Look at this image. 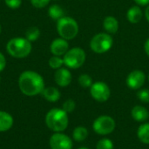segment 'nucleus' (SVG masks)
I'll return each mask as SVG.
<instances>
[{"instance_id":"16","label":"nucleus","mask_w":149,"mask_h":149,"mask_svg":"<svg viewBox=\"0 0 149 149\" xmlns=\"http://www.w3.org/2000/svg\"><path fill=\"white\" fill-rule=\"evenodd\" d=\"M42 95L49 102H57L60 99V92L58 88L54 86H49V87H45V89L42 92Z\"/></svg>"},{"instance_id":"6","label":"nucleus","mask_w":149,"mask_h":149,"mask_svg":"<svg viewBox=\"0 0 149 149\" xmlns=\"http://www.w3.org/2000/svg\"><path fill=\"white\" fill-rule=\"evenodd\" d=\"M86 59L85 51L80 47H73L69 49L63 56L64 65L70 69H78L81 67Z\"/></svg>"},{"instance_id":"9","label":"nucleus","mask_w":149,"mask_h":149,"mask_svg":"<svg viewBox=\"0 0 149 149\" xmlns=\"http://www.w3.org/2000/svg\"><path fill=\"white\" fill-rule=\"evenodd\" d=\"M49 144L51 149H72L73 147L72 139L63 133L53 134L50 138Z\"/></svg>"},{"instance_id":"27","label":"nucleus","mask_w":149,"mask_h":149,"mask_svg":"<svg viewBox=\"0 0 149 149\" xmlns=\"http://www.w3.org/2000/svg\"><path fill=\"white\" fill-rule=\"evenodd\" d=\"M51 0H31V3L32 6H34L37 9H42L46 7Z\"/></svg>"},{"instance_id":"20","label":"nucleus","mask_w":149,"mask_h":149,"mask_svg":"<svg viewBox=\"0 0 149 149\" xmlns=\"http://www.w3.org/2000/svg\"><path fill=\"white\" fill-rule=\"evenodd\" d=\"M48 15L53 20H58L64 17L65 11L58 4H53L48 9Z\"/></svg>"},{"instance_id":"10","label":"nucleus","mask_w":149,"mask_h":149,"mask_svg":"<svg viewBox=\"0 0 149 149\" xmlns=\"http://www.w3.org/2000/svg\"><path fill=\"white\" fill-rule=\"evenodd\" d=\"M146 81V75L141 70L132 71L127 77V86L132 90H140Z\"/></svg>"},{"instance_id":"32","label":"nucleus","mask_w":149,"mask_h":149,"mask_svg":"<svg viewBox=\"0 0 149 149\" xmlns=\"http://www.w3.org/2000/svg\"><path fill=\"white\" fill-rule=\"evenodd\" d=\"M145 17H146L147 20L148 21L149 23V4L147 6V8H146V10H145Z\"/></svg>"},{"instance_id":"15","label":"nucleus","mask_w":149,"mask_h":149,"mask_svg":"<svg viewBox=\"0 0 149 149\" xmlns=\"http://www.w3.org/2000/svg\"><path fill=\"white\" fill-rule=\"evenodd\" d=\"M103 28L109 34H114L119 30V21L113 16H107L103 21Z\"/></svg>"},{"instance_id":"21","label":"nucleus","mask_w":149,"mask_h":149,"mask_svg":"<svg viewBox=\"0 0 149 149\" xmlns=\"http://www.w3.org/2000/svg\"><path fill=\"white\" fill-rule=\"evenodd\" d=\"M40 36V30L36 26H31L27 29L25 31V38H27L30 42L36 41Z\"/></svg>"},{"instance_id":"8","label":"nucleus","mask_w":149,"mask_h":149,"mask_svg":"<svg viewBox=\"0 0 149 149\" xmlns=\"http://www.w3.org/2000/svg\"><path fill=\"white\" fill-rule=\"evenodd\" d=\"M90 94L97 102L104 103L109 100L111 90L107 83L103 81H97L94 82L90 87Z\"/></svg>"},{"instance_id":"26","label":"nucleus","mask_w":149,"mask_h":149,"mask_svg":"<svg viewBox=\"0 0 149 149\" xmlns=\"http://www.w3.org/2000/svg\"><path fill=\"white\" fill-rule=\"evenodd\" d=\"M137 97L139 100L141 101L142 103H149V89L141 88L137 93Z\"/></svg>"},{"instance_id":"31","label":"nucleus","mask_w":149,"mask_h":149,"mask_svg":"<svg viewBox=\"0 0 149 149\" xmlns=\"http://www.w3.org/2000/svg\"><path fill=\"white\" fill-rule=\"evenodd\" d=\"M144 50H145V52L146 54L149 57V38H148L145 42V45H144Z\"/></svg>"},{"instance_id":"13","label":"nucleus","mask_w":149,"mask_h":149,"mask_svg":"<svg viewBox=\"0 0 149 149\" xmlns=\"http://www.w3.org/2000/svg\"><path fill=\"white\" fill-rule=\"evenodd\" d=\"M131 115L137 122H146L149 119V111L143 106H135L131 111Z\"/></svg>"},{"instance_id":"14","label":"nucleus","mask_w":149,"mask_h":149,"mask_svg":"<svg viewBox=\"0 0 149 149\" xmlns=\"http://www.w3.org/2000/svg\"><path fill=\"white\" fill-rule=\"evenodd\" d=\"M143 17V12L139 5H134L127 12V19L131 24H138Z\"/></svg>"},{"instance_id":"35","label":"nucleus","mask_w":149,"mask_h":149,"mask_svg":"<svg viewBox=\"0 0 149 149\" xmlns=\"http://www.w3.org/2000/svg\"><path fill=\"white\" fill-rule=\"evenodd\" d=\"M148 81H149V75H148Z\"/></svg>"},{"instance_id":"19","label":"nucleus","mask_w":149,"mask_h":149,"mask_svg":"<svg viewBox=\"0 0 149 149\" xmlns=\"http://www.w3.org/2000/svg\"><path fill=\"white\" fill-rule=\"evenodd\" d=\"M88 137V130L86 127L83 126H79L75 127L72 131V139L75 141L81 142L87 139Z\"/></svg>"},{"instance_id":"17","label":"nucleus","mask_w":149,"mask_h":149,"mask_svg":"<svg viewBox=\"0 0 149 149\" xmlns=\"http://www.w3.org/2000/svg\"><path fill=\"white\" fill-rule=\"evenodd\" d=\"M12 116L6 112L0 111V133L10 130L13 126Z\"/></svg>"},{"instance_id":"5","label":"nucleus","mask_w":149,"mask_h":149,"mask_svg":"<svg viewBox=\"0 0 149 149\" xmlns=\"http://www.w3.org/2000/svg\"><path fill=\"white\" fill-rule=\"evenodd\" d=\"M113 45V38L109 33L100 32L93 37L90 41V48L98 54L106 53Z\"/></svg>"},{"instance_id":"12","label":"nucleus","mask_w":149,"mask_h":149,"mask_svg":"<svg viewBox=\"0 0 149 149\" xmlns=\"http://www.w3.org/2000/svg\"><path fill=\"white\" fill-rule=\"evenodd\" d=\"M69 50V44L67 40L58 38L54 39L51 45H50V51L54 56H64L67 51Z\"/></svg>"},{"instance_id":"7","label":"nucleus","mask_w":149,"mask_h":149,"mask_svg":"<svg viewBox=\"0 0 149 149\" xmlns=\"http://www.w3.org/2000/svg\"><path fill=\"white\" fill-rule=\"evenodd\" d=\"M116 127V122L109 115H100L96 118L93 123V131L100 135H108L112 134Z\"/></svg>"},{"instance_id":"18","label":"nucleus","mask_w":149,"mask_h":149,"mask_svg":"<svg viewBox=\"0 0 149 149\" xmlns=\"http://www.w3.org/2000/svg\"><path fill=\"white\" fill-rule=\"evenodd\" d=\"M137 136L141 142L149 145V123H142L137 130Z\"/></svg>"},{"instance_id":"23","label":"nucleus","mask_w":149,"mask_h":149,"mask_svg":"<svg viewBox=\"0 0 149 149\" xmlns=\"http://www.w3.org/2000/svg\"><path fill=\"white\" fill-rule=\"evenodd\" d=\"M48 64H49L51 68L58 70V69L61 68L62 65H64V60H63V58H61L59 56H54L53 55L52 57H51L49 58Z\"/></svg>"},{"instance_id":"22","label":"nucleus","mask_w":149,"mask_h":149,"mask_svg":"<svg viewBox=\"0 0 149 149\" xmlns=\"http://www.w3.org/2000/svg\"><path fill=\"white\" fill-rule=\"evenodd\" d=\"M78 82H79V86L83 88H90L92 86V85L93 84L92 77L86 73L81 74L78 79Z\"/></svg>"},{"instance_id":"1","label":"nucleus","mask_w":149,"mask_h":149,"mask_svg":"<svg viewBox=\"0 0 149 149\" xmlns=\"http://www.w3.org/2000/svg\"><path fill=\"white\" fill-rule=\"evenodd\" d=\"M18 87L23 94L32 97L42 93L45 89L43 77L34 71H24L18 78Z\"/></svg>"},{"instance_id":"24","label":"nucleus","mask_w":149,"mask_h":149,"mask_svg":"<svg viewBox=\"0 0 149 149\" xmlns=\"http://www.w3.org/2000/svg\"><path fill=\"white\" fill-rule=\"evenodd\" d=\"M113 141L108 138L100 139L96 144V149H113Z\"/></svg>"},{"instance_id":"25","label":"nucleus","mask_w":149,"mask_h":149,"mask_svg":"<svg viewBox=\"0 0 149 149\" xmlns=\"http://www.w3.org/2000/svg\"><path fill=\"white\" fill-rule=\"evenodd\" d=\"M76 108V104H75V101L72 99H69V100H66L64 103H63V106H62V109L66 112L67 113H72L75 110Z\"/></svg>"},{"instance_id":"29","label":"nucleus","mask_w":149,"mask_h":149,"mask_svg":"<svg viewBox=\"0 0 149 149\" xmlns=\"http://www.w3.org/2000/svg\"><path fill=\"white\" fill-rule=\"evenodd\" d=\"M5 66H6V58L2 52H0V72L4 70Z\"/></svg>"},{"instance_id":"3","label":"nucleus","mask_w":149,"mask_h":149,"mask_svg":"<svg viewBox=\"0 0 149 149\" xmlns=\"http://www.w3.org/2000/svg\"><path fill=\"white\" fill-rule=\"evenodd\" d=\"M31 42L25 38H13L8 41L6 45L7 52L16 58H24L27 57L31 53Z\"/></svg>"},{"instance_id":"2","label":"nucleus","mask_w":149,"mask_h":149,"mask_svg":"<svg viewBox=\"0 0 149 149\" xmlns=\"http://www.w3.org/2000/svg\"><path fill=\"white\" fill-rule=\"evenodd\" d=\"M45 125L54 133L64 132L69 124L67 113L60 108H52L45 115Z\"/></svg>"},{"instance_id":"11","label":"nucleus","mask_w":149,"mask_h":149,"mask_svg":"<svg viewBox=\"0 0 149 149\" xmlns=\"http://www.w3.org/2000/svg\"><path fill=\"white\" fill-rule=\"evenodd\" d=\"M54 79L56 84L60 87H65L68 86L72 79V73L67 68H59L56 70L54 74Z\"/></svg>"},{"instance_id":"4","label":"nucleus","mask_w":149,"mask_h":149,"mask_svg":"<svg viewBox=\"0 0 149 149\" xmlns=\"http://www.w3.org/2000/svg\"><path fill=\"white\" fill-rule=\"evenodd\" d=\"M79 30L77 21L71 17L64 16L57 21V31L60 38L65 40H71L76 38Z\"/></svg>"},{"instance_id":"30","label":"nucleus","mask_w":149,"mask_h":149,"mask_svg":"<svg viewBox=\"0 0 149 149\" xmlns=\"http://www.w3.org/2000/svg\"><path fill=\"white\" fill-rule=\"evenodd\" d=\"M139 6H148L149 4V0H134Z\"/></svg>"},{"instance_id":"28","label":"nucleus","mask_w":149,"mask_h":149,"mask_svg":"<svg viewBox=\"0 0 149 149\" xmlns=\"http://www.w3.org/2000/svg\"><path fill=\"white\" fill-rule=\"evenodd\" d=\"M4 2L10 9H17L22 3V0H4Z\"/></svg>"},{"instance_id":"33","label":"nucleus","mask_w":149,"mask_h":149,"mask_svg":"<svg viewBox=\"0 0 149 149\" xmlns=\"http://www.w3.org/2000/svg\"><path fill=\"white\" fill-rule=\"evenodd\" d=\"M78 149H89V148H84V147H83V148H78Z\"/></svg>"},{"instance_id":"34","label":"nucleus","mask_w":149,"mask_h":149,"mask_svg":"<svg viewBox=\"0 0 149 149\" xmlns=\"http://www.w3.org/2000/svg\"><path fill=\"white\" fill-rule=\"evenodd\" d=\"M1 30H2V28H1V24H0V33H1Z\"/></svg>"}]
</instances>
